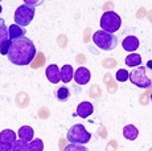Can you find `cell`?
I'll use <instances>...</instances> for the list:
<instances>
[{"label": "cell", "mask_w": 152, "mask_h": 151, "mask_svg": "<svg viewBox=\"0 0 152 151\" xmlns=\"http://www.w3.org/2000/svg\"><path fill=\"white\" fill-rule=\"evenodd\" d=\"M36 56V46L29 37L23 36L11 41L10 51H8V60L15 65L25 66L33 61Z\"/></svg>", "instance_id": "obj_1"}, {"label": "cell", "mask_w": 152, "mask_h": 151, "mask_svg": "<svg viewBox=\"0 0 152 151\" xmlns=\"http://www.w3.org/2000/svg\"><path fill=\"white\" fill-rule=\"evenodd\" d=\"M66 139H68L72 144H86L87 142H90V139H91V134L85 129L83 125L77 123L68 130Z\"/></svg>", "instance_id": "obj_2"}, {"label": "cell", "mask_w": 152, "mask_h": 151, "mask_svg": "<svg viewBox=\"0 0 152 151\" xmlns=\"http://www.w3.org/2000/svg\"><path fill=\"white\" fill-rule=\"evenodd\" d=\"M93 41L98 48L103 51H113L118 45V37L116 34L107 33L104 31H97L93 34Z\"/></svg>", "instance_id": "obj_3"}, {"label": "cell", "mask_w": 152, "mask_h": 151, "mask_svg": "<svg viewBox=\"0 0 152 151\" xmlns=\"http://www.w3.org/2000/svg\"><path fill=\"white\" fill-rule=\"evenodd\" d=\"M122 19L114 11H106L101 17V28L102 31L107 32V33H115L116 31L121 28Z\"/></svg>", "instance_id": "obj_4"}, {"label": "cell", "mask_w": 152, "mask_h": 151, "mask_svg": "<svg viewBox=\"0 0 152 151\" xmlns=\"http://www.w3.org/2000/svg\"><path fill=\"white\" fill-rule=\"evenodd\" d=\"M34 17V8L29 7V5H20L17 7V10L15 11V15H13V20L16 23V25L21 28H25L27 25H29L32 23Z\"/></svg>", "instance_id": "obj_5"}, {"label": "cell", "mask_w": 152, "mask_h": 151, "mask_svg": "<svg viewBox=\"0 0 152 151\" xmlns=\"http://www.w3.org/2000/svg\"><path fill=\"white\" fill-rule=\"evenodd\" d=\"M128 80L136 85L138 88L147 89L151 86V78L147 77L145 74V66H138L134 68V70L131 73H128Z\"/></svg>", "instance_id": "obj_6"}, {"label": "cell", "mask_w": 152, "mask_h": 151, "mask_svg": "<svg viewBox=\"0 0 152 151\" xmlns=\"http://www.w3.org/2000/svg\"><path fill=\"white\" fill-rule=\"evenodd\" d=\"M73 78H74V81L78 84V85H86V84L90 81V78H91V73H90V70L87 68L80 66V68L74 72Z\"/></svg>", "instance_id": "obj_7"}, {"label": "cell", "mask_w": 152, "mask_h": 151, "mask_svg": "<svg viewBox=\"0 0 152 151\" xmlns=\"http://www.w3.org/2000/svg\"><path fill=\"white\" fill-rule=\"evenodd\" d=\"M93 111H94V106H93V103L87 102V101H83V102H81L80 105L77 106V110H75V114L74 115H78V117L81 118H87L90 117V115L93 114Z\"/></svg>", "instance_id": "obj_8"}, {"label": "cell", "mask_w": 152, "mask_h": 151, "mask_svg": "<svg viewBox=\"0 0 152 151\" xmlns=\"http://www.w3.org/2000/svg\"><path fill=\"white\" fill-rule=\"evenodd\" d=\"M45 76L48 77L49 82H52V84H58V82L61 81V77H60V68H58L56 64H50V65L46 68Z\"/></svg>", "instance_id": "obj_9"}, {"label": "cell", "mask_w": 152, "mask_h": 151, "mask_svg": "<svg viewBox=\"0 0 152 151\" xmlns=\"http://www.w3.org/2000/svg\"><path fill=\"white\" fill-rule=\"evenodd\" d=\"M139 45H140V43H139L138 37H135V36L126 37V39L123 40V43H122V46H123V49H124V51H127V52L136 51V49L139 48Z\"/></svg>", "instance_id": "obj_10"}, {"label": "cell", "mask_w": 152, "mask_h": 151, "mask_svg": "<svg viewBox=\"0 0 152 151\" xmlns=\"http://www.w3.org/2000/svg\"><path fill=\"white\" fill-rule=\"evenodd\" d=\"M25 33H27V32H25V28H21L16 24H12L10 28H8V37H10L11 41L19 39V37L25 36Z\"/></svg>", "instance_id": "obj_11"}, {"label": "cell", "mask_w": 152, "mask_h": 151, "mask_svg": "<svg viewBox=\"0 0 152 151\" xmlns=\"http://www.w3.org/2000/svg\"><path fill=\"white\" fill-rule=\"evenodd\" d=\"M73 74H74V70H73V66L72 65H64L60 70V77H61V81L64 84H68L73 80Z\"/></svg>", "instance_id": "obj_12"}, {"label": "cell", "mask_w": 152, "mask_h": 151, "mask_svg": "<svg viewBox=\"0 0 152 151\" xmlns=\"http://www.w3.org/2000/svg\"><path fill=\"white\" fill-rule=\"evenodd\" d=\"M15 141H16V134H15L13 130L5 129L0 133V142H3V143H7L12 146Z\"/></svg>", "instance_id": "obj_13"}, {"label": "cell", "mask_w": 152, "mask_h": 151, "mask_svg": "<svg viewBox=\"0 0 152 151\" xmlns=\"http://www.w3.org/2000/svg\"><path fill=\"white\" fill-rule=\"evenodd\" d=\"M33 135H34V130L31 126H21L19 129V136L21 141L31 142L33 139Z\"/></svg>", "instance_id": "obj_14"}, {"label": "cell", "mask_w": 152, "mask_h": 151, "mask_svg": "<svg viewBox=\"0 0 152 151\" xmlns=\"http://www.w3.org/2000/svg\"><path fill=\"white\" fill-rule=\"evenodd\" d=\"M139 135V130L134 125H127L123 129V136L127 141H135Z\"/></svg>", "instance_id": "obj_15"}, {"label": "cell", "mask_w": 152, "mask_h": 151, "mask_svg": "<svg viewBox=\"0 0 152 151\" xmlns=\"http://www.w3.org/2000/svg\"><path fill=\"white\" fill-rule=\"evenodd\" d=\"M126 65L131 68H138L142 65V57L138 53H131L126 57Z\"/></svg>", "instance_id": "obj_16"}, {"label": "cell", "mask_w": 152, "mask_h": 151, "mask_svg": "<svg viewBox=\"0 0 152 151\" xmlns=\"http://www.w3.org/2000/svg\"><path fill=\"white\" fill-rule=\"evenodd\" d=\"M56 98H57L60 102H66V101L70 98V90L66 86H61V88L57 89L56 92Z\"/></svg>", "instance_id": "obj_17"}, {"label": "cell", "mask_w": 152, "mask_h": 151, "mask_svg": "<svg viewBox=\"0 0 152 151\" xmlns=\"http://www.w3.org/2000/svg\"><path fill=\"white\" fill-rule=\"evenodd\" d=\"M7 40H10V37H8V27L5 25L4 19H0V46L4 44Z\"/></svg>", "instance_id": "obj_18"}, {"label": "cell", "mask_w": 152, "mask_h": 151, "mask_svg": "<svg viewBox=\"0 0 152 151\" xmlns=\"http://www.w3.org/2000/svg\"><path fill=\"white\" fill-rule=\"evenodd\" d=\"M12 151H31V146L25 141H15L12 144Z\"/></svg>", "instance_id": "obj_19"}, {"label": "cell", "mask_w": 152, "mask_h": 151, "mask_svg": "<svg viewBox=\"0 0 152 151\" xmlns=\"http://www.w3.org/2000/svg\"><path fill=\"white\" fill-rule=\"evenodd\" d=\"M29 146H31V151H44V143L41 139H39V138L32 139Z\"/></svg>", "instance_id": "obj_20"}, {"label": "cell", "mask_w": 152, "mask_h": 151, "mask_svg": "<svg viewBox=\"0 0 152 151\" xmlns=\"http://www.w3.org/2000/svg\"><path fill=\"white\" fill-rule=\"evenodd\" d=\"M64 151H90L89 149L83 146V144H68V146L64 149Z\"/></svg>", "instance_id": "obj_21"}, {"label": "cell", "mask_w": 152, "mask_h": 151, "mask_svg": "<svg viewBox=\"0 0 152 151\" xmlns=\"http://www.w3.org/2000/svg\"><path fill=\"white\" fill-rule=\"evenodd\" d=\"M116 80L119 81V82H124V81L128 80V72L126 70V69H119L118 72H116Z\"/></svg>", "instance_id": "obj_22"}, {"label": "cell", "mask_w": 152, "mask_h": 151, "mask_svg": "<svg viewBox=\"0 0 152 151\" xmlns=\"http://www.w3.org/2000/svg\"><path fill=\"white\" fill-rule=\"evenodd\" d=\"M10 46H11V40H7L4 44L0 46V54H3V56H7L8 51H10Z\"/></svg>", "instance_id": "obj_23"}, {"label": "cell", "mask_w": 152, "mask_h": 151, "mask_svg": "<svg viewBox=\"0 0 152 151\" xmlns=\"http://www.w3.org/2000/svg\"><path fill=\"white\" fill-rule=\"evenodd\" d=\"M42 3H44L42 0H33V1H31V0H25L24 4L29 5V7H32V8H34V7H37V5H41Z\"/></svg>", "instance_id": "obj_24"}, {"label": "cell", "mask_w": 152, "mask_h": 151, "mask_svg": "<svg viewBox=\"0 0 152 151\" xmlns=\"http://www.w3.org/2000/svg\"><path fill=\"white\" fill-rule=\"evenodd\" d=\"M0 151H12V146L7 143H3L0 142Z\"/></svg>", "instance_id": "obj_25"}, {"label": "cell", "mask_w": 152, "mask_h": 151, "mask_svg": "<svg viewBox=\"0 0 152 151\" xmlns=\"http://www.w3.org/2000/svg\"><path fill=\"white\" fill-rule=\"evenodd\" d=\"M1 11H3V7H1V4H0V13H1Z\"/></svg>", "instance_id": "obj_26"}]
</instances>
